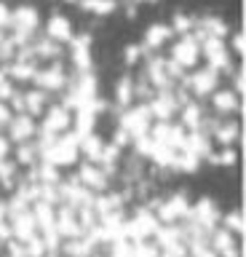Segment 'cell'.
Here are the masks:
<instances>
[{
	"label": "cell",
	"instance_id": "obj_2",
	"mask_svg": "<svg viewBox=\"0 0 246 257\" xmlns=\"http://www.w3.org/2000/svg\"><path fill=\"white\" fill-rule=\"evenodd\" d=\"M102 115L91 43L65 16L0 3V185L70 166Z\"/></svg>",
	"mask_w": 246,
	"mask_h": 257
},
{
	"label": "cell",
	"instance_id": "obj_1",
	"mask_svg": "<svg viewBox=\"0 0 246 257\" xmlns=\"http://www.w3.org/2000/svg\"><path fill=\"white\" fill-rule=\"evenodd\" d=\"M123 148L163 172L233 166L243 128L241 35L217 14H177L126 48L113 96Z\"/></svg>",
	"mask_w": 246,
	"mask_h": 257
},
{
	"label": "cell",
	"instance_id": "obj_4",
	"mask_svg": "<svg viewBox=\"0 0 246 257\" xmlns=\"http://www.w3.org/2000/svg\"><path fill=\"white\" fill-rule=\"evenodd\" d=\"M65 3L81 8V11H89V14L113 16V14H134L139 8L155 3V0H65Z\"/></svg>",
	"mask_w": 246,
	"mask_h": 257
},
{
	"label": "cell",
	"instance_id": "obj_3",
	"mask_svg": "<svg viewBox=\"0 0 246 257\" xmlns=\"http://www.w3.org/2000/svg\"><path fill=\"white\" fill-rule=\"evenodd\" d=\"M243 214L209 196L150 198L123 217L97 257H243Z\"/></svg>",
	"mask_w": 246,
	"mask_h": 257
}]
</instances>
